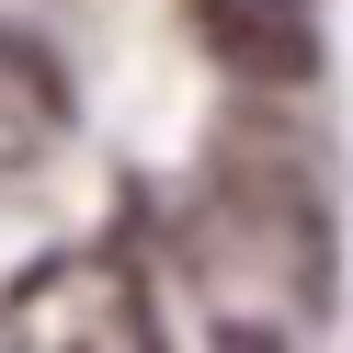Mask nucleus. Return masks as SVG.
Instances as JSON below:
<instances>
[{
    "mask_svg": "<svg viewBox=\"0 0 353 353\" xmlns=\"http://www.w3.org/2000/svg\"><path fill=\"white\" fill-rule=\"evenodd\" d=\"M0 353H171L148 274L114 251H57L0 296Z\"/></svg>",
    "mask_w": 353,
    "mask_h": 353,
    "instance_id": "nucleus-1",
    "label": "nucleus"
},
{
    "mask_svg": "<svg viewBox=\"0 0 353 353\" xmlns=\"http://www.w3.org/2000/svg\"><path fill=\"white\" fill-rule=\"evenodd\" d=\"M194 46L239 80V92H319L330 46H319V12L307 0H194Z\"/></svg>",
    "mask_w": 353,
    "mask_h": 353,
    "instance_id": "nucleus-2",
    "label": "nucleus"
},
{
    "mask_svg": "<svg viewBox=\"0 0 353 353\" xmlns=\"http://www.w3.org/2000/svg\"><path fill=\"white\" fill-rule=\"evenodd\" d=\"M57 137H69V80L23 23H0V171L57 160Z\"/></svg>",
    "mask_w": 353,
    "mask_h": 353,
    "instance_id": "nucleus-3",
    "label": "nucleus"
},
{
    "mask_svg": "<svg viewBox=\"0 0 353 353\" xmlns=\"http://www.w3.org/2000/svg\"><path fill=\"white\" fill-rule=\"evenodd\" d=\"M216 353H296V342H285V330H262V319H228V330H216Z\"/></svg>",
    "mask_w": 353,
    "mask_h": 353,
    "instance_id": "nucleus-4",
    "label": "nucleus"
}]
</instances>
